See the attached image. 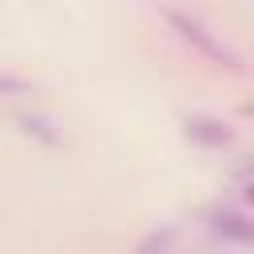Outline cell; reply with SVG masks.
Listing matches in <instances>:
<instances>
[{
	"label": "cell",
	"instance_id": "5",
	"mask_svg": "<svg viewBox=\"0 0 254 254\" xmlns=\"http://www.w3.org/2000/svg\"><path fill=\"white\" fill-rule=\"evenodd\" d=\"M171 250H175V230H171V226L151 230V234L135 246V254H171Z\"/></svg>",
	"mask_w": 254,
	"mask_h": 254
},
{
	"label": "cell",
	"instance_id": "1",
	"mask_svg": "<svg viewBox=\"0 0 254 254\" xmlns=\"http://www.w3.org/2000/svg\"><path fill=\"white\" fill-rule=\"evenodd\" d=\"M163 20L171 24V32L183 40V44H190L202 60H210V64H218V67H230V71H238L242 67V56L234 52V48H226L202 20H194L190 12H183V8H163Z\"/></svg>",
	"mask_w": 254,
	"mask_h": 254
},
{
	"label": "cell",
	"instance_id": "2",
	"mask_svg": "<svg viewBox=\"0 0 254 254\" xmlns=\"http://www.w3.org/2000/svg\"><path fill=\"white\" fill-rule=\"evenodd\" d=\"M202 222H206V230H210L214 238H222V242H238V246H246V242L254 238V222H250V214H246L242 206H230V202L210 206V210L202 214Z\"/></svg>",
	"mask_w": 254,
	"mask_h": 254
},
{
	"label": "cell",
	"instance_id": "6",
	"mask_svg": "<svg viewBox=\"0 0 254 254\" xmlns=\"http://www.w3.org/2000/svg\"><path fill=\"white\" fill-rule=\"evenodd\" d=\"M12 95H32V79L24 75H0V99H12Z\"/></svg>",
	"mask_w": 254,
	"mask_h": 254
},
{
	"label": "cell",
	"instance_id": "3",
	"mask_svg": "<svg viewBox=\"0 0 254 254\" xmlns=\"http://www.w3.org/2000/svg\"><path fill=\"white\" fill-rule=\"evenodd\" d=\"M183 135L190 143L206 147V151H222V147L234 143V127L226 119H218V115H187L183 119Z\"/></svg>",
	"mask_w": 254,
	"mask_h": 254
},
{
	"label": "cell",
	"instance_id": "4",
	"mask_svg": "<svg viewBox=\"0 0 254 254\" xmlns=\"http://www.w3.org/2000/svg\"><path fill=\"white\" fill-rule=\"evenodd\" d=\"M16 123H20V131H24L28 139H40V143H48V147H60V143H64V131H60L48 115H20Z\"/></svg>",
	"mask_w": 254,
	"mask_h": 254
}]
</instances>
